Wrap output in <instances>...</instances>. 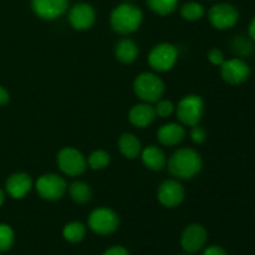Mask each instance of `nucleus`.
<instances>
[{
    "label": "nucleus",
    "instance_id": "1",
    "mask_svg": "<svg viewBox=\"0 0 255 255\" xmlns=\"http://www.w3.org/2000/svg\"><path fill=\"white\" fill-rule=\"evenodd\" d=\"M203 159L193 148H179L167 161L169 174L177 179H192L201 172Z\"/></svg>",
    "mask_w": 255,
    "mask_h": 255
},
{
    "label": "nucleus",
    "instance_id": "2",
    "mask_svg": "<svg viewBox=\"0 0 255 255\" xmlns=\"http://www.w3.org/2000/svg\"><path fill=\"white\" fill-rule=\"evenodd\" d=\"M143 20L141 9L136 5L124 2L115 7L110 16L111 27L120 35H128L139 29Z\"/></svg>",
    "mask_w": 255,
    "mask_h": 255
},
{
    "label": "nucleus",
    "instance_id": "3",
    "mask_svg": "<svg viewBox=\"0 0 255 255\" xmlns=\"http://www.w3.org/2000/svg\"><path fill=\"white\" fill-rule=\"evenodd\" d=\"M164 82L153 72H142L133 81V91L139 100L147 104H154L164 94Z\"/></svg>",
    "mask_w": 255,
    "mask_h": 255
},
{
    "label": "nucleus",
    "instance_id": "4",
    "mask_svg": "<svg viewBox=\"0 0 255 255\" xmlns=\"http://www.w3.org/2000/svg\"><path fill=\"white\" fill-rule=\"evenodd\" d=\"M87 226L97 236H111L119 229L120 217L114 209L100 207L90 213Z\"/></svg>",
    "mask_w": 255,
    "mask_h": 255
},
{
    "label": "nucleus",
    "instance_id": "5",
    "mask_svg": "<svg viewBox=\"0 0 255 255\" xmlns=\"http://www.w3.org/2000/svg\"><path fill=\"white\" fill-rule=\"evenodd\" d=\"M177 117L183 126H196L204 114V101L198 95H187L177 104Z\"/></svg>",
    "mask_w": 255,
    "mask_h": 255
},
{
    "label": "nucleus",
    "instance_id": "6",
    "mask_svg": "<svg viewBox=\"0 0 255 255\" xmlns=\"http://www.w3.org/2000/svg\"><path fill=\"white\" fill-rule=\"evenodd\" d=\"M177 60H178V50L169 42L154 45L148 54L149 66L157 72H167L172 70Z\"/></svg>",
    "mask_w": 255,
    "mask_h": 255
},
{
    "label": "nucleus",
    "instance_id": "7",
    "mask_svg": "<svg viewBox=\"0 0 255 255\" xmlns=\"http://www.w3.org/2000/svg\"><path fill=\"white\" fill-rule=\"evenodd\" d=\"M56 162L60 171L69 177L81 176L87 168V159L74 147H64L60 149Z\"/></svg>",
    "mask_w": 255,
    "mask_h": 255
},
{
    "label": "nucleus",
    "instance_id": "8",
    "mask_svg": "<svg viewBox=\"0 0 255 255\" xmlns=\"http://www.w3.org/2000/svg\"><path fill=\"white\" fill-rule=\"evenodd\" d=\"M37 194L45 201H59L67 192V183L61 176L55 173L42 174L35 183Z\"/></svg>",
    "mask_w": 255,
    "mask_h": 255
},
{
    "label": "nucleus",
    "instance_id": "9",
    "mask_svg": "<svg viewBox=\"0 0 255 255\" xmlns=\"http://www.w3.org/2000/svg\"><path fill=\"white\" fill-rule=\"evenodd\" d=\"M208 19L214 29L227 30L233 27L238 22L239 11L234 5L228 2H219L209 9Z\"/></svg>",
    "mask_w": 255,
    "mask_h": 255
},
{
    "label": "nucleus",
    "instance_id": "10",
    "mask_svg": "<svg viewBox=\"0 0 255 255\" xmlns=\"http://www.w3.org/2000/svg\"><path fill=\"white\" fill-rule=\"evenodd\" d=\"M251 76V67L239 57L226 60L221 65V77L224 82L229 85L244 84Z\"/></svg>",
    "mask_w": 255,
    "mask_h": 255
},
{
    "label": "nucleus",
    "instance_id": "11",
    "mask_svg": "<svg viewBox=\"0 0 255 255\" xmlns=\"http://www.w3.org/2000/svg\"><path fill=\"white\" fill-rule=\"evenodd\" d=\"M186 197L183 186L177 179H166L162 182L157 191L158 202L166 208H177L181 206Z\"/></svg>",
    "mask_w": 255,
    "mask_h": 255
},
{
    "label": "nucleus",
    "instance_id": "12",
    "mask_svg": "<svg viewBox=\"0 0 255 255\" xmlns=\"http://www.w3.org/2000/svg\"><path fill=\"white\" fill-rule=\"evenodd\" d=\"M208 239L206 228L201 224H189L184 228L181 236V246L188 254H196L204 248Z\"/></svg>",
    "mask_w": 255,
    "mask_h": 255
},
{
    "label": "nucleus",
    "instance_id": "13",
    "mask_svg": "<svg viewBox=\"0 0 255 255\" xmlns=\"http://www.w3.org/2000/svg\"><path fill=\"white\" fill-rule=\"evenodd\" d=\"M69 22L75 30L84 31L92 27L96 20L94 7L87 2H79L74 5L69 11Z\"/></svg>",
    "mask_w": 255,
    "mask_h": 255
},
{
    "label": "nucleus",
    "instance_id": "14",
    "mask_svg": "<svg viewBox=\"0 0 255 255\" xmlns=\"http://www.w3.org/2000/svg\"><path fill=\"white\" fill-rule=\"evenodd\" d=\"M69 7V0H31V9L44 20L62 16Z\"/></svg>",
    "mask_w": 255,
    "mask_h": 255
},
{
    "label": "nucleus",
    "instance_id": "15",
    "mask_svg": "<svg viewBox=\"0 0 255 255\" xmlns=\"http://www.w3.org/2000/svg\"><path fill=\"white\" fill-rule=\"evenodd\" d=\"M32 188V179L31 177L24 172H17V173L11 174L6 179L5 183V189L7 194L14 199H22L29 194Z\"/></svg>",
    "mask_w": 255,
    "mask_h": 255
},
{
    "label": "nucleus",
    "instance_id": "16",
    "mask_svg": "<svg viewBox=\"0 0 255 255\" xmlns=\"http://www.w3.org/2000/svg\"><path fill=\"white\" fill-rule=\"evenodd\" d=\"M184 137H186V128L183 125L176 122L163 125L157 131V138L159 143L167 147L177 146L183 141Z\"/></svg>",
    "mask_w": 255,
    "mask_h": 255
},
{
    "label": "nucleus",
    "instance_id": "17",
    "mask_svg": "<svg viewBox=\"0 0 255 255\" xmlns=\"http://www.w3.org/2000/svg\"><path fill=\"white\" fill-rule=\"evenodd\" d=\"M157 115L154 111V107L151 104L147 102H142V104H137L129 110L128 112V120L133 126L138 127V128H144L152 125L156 120Z\"/></svg>",
    "mask_w": 255,
    "mask_h": 255
},
{
    "label": "nucleus",
    "instance_id": "18",
    "mask_svg": "<svg viewBox=\"0 0 255 255\" xmlns=\"http://www.w3.org/2000/svg\"><path fill=\"white\" fill-rule=\"evenodd\" d=\"M142 163L144 167L154 172H159L166 168L167 158L164 152L157 146H147L141 152Z\"/></svg>",
    "mask_w": 255,
    "mask_h": 255
},
{
    "label": "nucleus",
    "instance_id": "19",
    "mask_svg": "<svg viewBox=\"0 0 255 255\" xmlns=\"http://www.w3.org/2000/svg\"><path fill=\"white\" fill-rule=\"evenodd\" d=\"M115 56L122 64H132L138 56V46L133 40L124 37L115 45Z\"/></svg>",
    "mask_w": 255,
    "mask_h": 255
},
{
    "label": "nucleus",
    "instance_id": "20",
    "mask_svg": "<svg viewBox=\"0 0 255 255\" xmlns=\"http://www.w3.org/2000/svg\"><path fill=\"white\" fill-rule=\"evenodd\" d=\"M119 149L122 156L127 159H134L142 152L141 141L133 133H122L119 138Z\"/></svg>",
    "mask_w": 255,
    "mask_h": 255
},
{
    "label": "nucleus",
    "instance_id": "21",
    "mask_svg": "<svg viewBox=\"0 0 255 255\" xmlns=\"http://www.w3.org/2000/svg\"><path fill=\"white\" fill-rule=\"evenodd\" d=\"M72 201L77 204H86L92 198V189L87 183L82 181H75L67 187Z\"/></svg>",
    "mask_w": 255,
    "mask_h": 255
},
{
    "label": "nucleus",
    "instance_id": "22",
    "mask_svg": "<svg viewBox=\"0 0 255 255\" xmlns=\"http://www.w3.org/2000/svg\"><path fill=\"white\" fill-rule=\"evenodd\" d=\"M86 236V226L81 222H70L62 229V237L71 244H77L84 241Z\"/></svg>",
    "mask_w": 255,
    "mask_h": 255
},
{
    "label": "nucleus",
    "instance_id": "23",
    "mask_svg": "<svg viewBox=\"0 0 255 255\" xmlns=\"http://www.w3.org/2000/svg\"><path fill=\"white\" fill-rule=\"evenodd\" d=\"M149 9L161 16H167L176 11L178 0H146Z\"/></svg>",
    "mask_w": 255,
    "mask_h": 255
},
{
    "label": "nucleus",
    "instance_id": "24",
    "mask_svg": "<svg viewBox=\"0 0 255 255\" xmlns=\"http://www.w3.org/2000/svg\"><path fill=\"white\" fill-rule=\"evenodd\" d=\"M110 162H111V156L109 152L104 151V149H96L87 158V164L90 168L95 169V171L105 169L106 167H109Z\"/></svg>",
    "mask_w": 255,
    "mask_h": 255
},
{
    "label": "nucleus",
    "instance_id": "25",
    "mask_svg": "<svg viewBox=\"0 0 255 255\" xmlns=\"http://www.w3.org/2000/svg\"><path fill=\"white\" fill-rule=\"evenodd\" d=\"M203 5L196 1H189L181 7V16L187 21H197L204 16Z\"/></svg>",
    "mask_w": 255,
    "mask_h": 255
},
{
    "label": "nucleus",
    "instance_id": "26",
    "mask_svg": "<svg viewBox=\"0 0 255 255\" xmlns=\"http://www.w3.org/2000/svg\"><path fill=\"white\" fill-rule=\"evenodd\" d=\"M15 242L14 231L7 224H0V252H9Z\"/></svg>",
    "mask_w": 255,
    "mask_h": 255
},
{
    "label": "nucleus",
    "instance_id": "27",
    "mask_svg": "<svg viewBox=\"0 0 255 255\" xmlns=\"http://www.w3.org/2000/svg\"><path fill=\"white\" fill-rule=\"evenodd\" d=\"M154 104H156V106H153L156 115L158 117H161V119H167V117H169L171 115H173L174 110H176L173 102L169 101V100L161 99L157 102H154Z\"/></svg>",
    "mask_w": 255,
    "mask_h": 255
},
{
    "label": "nucleus",
    "instance_id": "28",
    "mask_svg": "<svg viewBox=\"0 0 255 255\" xmlns=\"http://www.w3.org/2000/svg\"><path fill=\"white\" fill-rule=\"evenodd\" d=\"M234 47L241 55H249L253 51V45L244 36H239L238 39L234 40Z\"/></svg>",
    "mask_w": 255,
    "mask_h": 255
},
{
    "label": "nucleus",
    "instance_id": "29",
    "mask_svg": "<svg viewBox=\"0 0 255 255\" xmlns=\"http://www.w3.org/2000/svg\"><path fill=\"white\" fill-rule=\"evenodd\" d=\"M189 136H191V139L196 144H202L203 142H206L207 139V131L202 126L196 125V126L191 127V132H189Z\"/></svg>",
    "mask_w": 255,
    "mask_h": 255
},
{
    "label": "nucleus",
    "instance_id": "30",
    "mask_svg": "<svg viewBox=\"0 0 255 255\" xmlns=\"http://www.w3.org/2000/svg\"><path fill=\"white\" fill-rule=\"evenodd\" d=\"M207 57H208L209 62L214 66H221L224 61H226V57H224V54L217 47H213V49H209L208 52H207Z\"/></svg>",
    "mask_w": 255,
    "mask_h": 255
},
{
    "label": "nucleus",
    "instance_id": "31",
    "mask_svg": "<svg viewBox=\"0 0 255 255\" xmlns=\"http://www.w3.org/2000/svg\"><path fill=\"white\" fill-rule=\"evenodd\" d=\"M102 255H129V252L122 246H114L106 249Z\"/></svg>",
    "mask_w": 255,
    "mask_h": 255
},
{
    "label": "nucleus",
    "instance_id": "32",
    "mask_svg": "<svg viewBox=\"0 0 255 255\" xmlns=\"http://www.w3.org/2000/svg\"><path fill=\"white\" fill-rule=\"evenodd\" d=\"M202 255H228L227 251L219 246H211L208 248L204 249L203 254Z\"/></svg>",
    "mask_w": 255,
    "mask_h": 255
},
{
    "label": "nucleus",
    "instance_id": "33",
    "mask_svg": "<svg viewBox=\"0 0 255 255\" xmlns=\"http://www.w3.org/2000/svg\"><path fill=\"white\" fill-rule=\"evenodd\" d=\"M9 100H10L9 92H7V90L5 89V87H2L1 85H0V106L6 105L7 102H9Z\"/></svg>",
    "mask_w": 255,
    "mask_h": 255
},
{
    "label": "nucleus",
    "instance_id": "34",
    "mask_svg": "<svg viewBox=\"0 0 255 255\" xmlns=\"http://www.w3.org/2000/svg\"><path fill=\"white\" fill-rule=\"evenodd\" d=\"M248 35H249V37H251L252 41H255V16L252 19L251 24H249Z\"/></svg>",
    "mask_w": 255,
    "mask_h": 255
},
{
    "label": "nucleus",
    "instance_id": "35",
    "mask_svg": "<svg viewBox=\"0 0 255 255\" xmlns=\"http://www.w3.org/2000/svg\"><path fill=\"white\" fill-rule=\"evenodd\" d=\"M4 201H5V193H4V191H2V189H0V207L2 206Z\"/></svg>",
    "mask_w": 255,
    "mask_h": 255
},
{
    "label": "nucleus",
    "instance_id": "36",
    "mask_svg": "<svg viewBox=\"0 0 255 255\" xmlns=\"http://www.w3.org/2000/svg\"><path fill=\"white\" fill-rule=\"evenodd\" d=\"M183 255H188V254H183Z\"/></svg>",
    "mask_w": 255,
    "mask_h": 255
},
{
    "label": "nucleus",
    "instance_id": "37",
    "mask_svg": "<svg viewBox=\"0 0 255 255\" xmlns=\"http://www.w3.org/2000/svg\"><path fill=\"white\" fill-rule=\"evenodd\" d=\"M127 1H128V0H127Z\"/></svg>",
    "mask_w": 255,
    "mask_h": 255
}]
</instances>
